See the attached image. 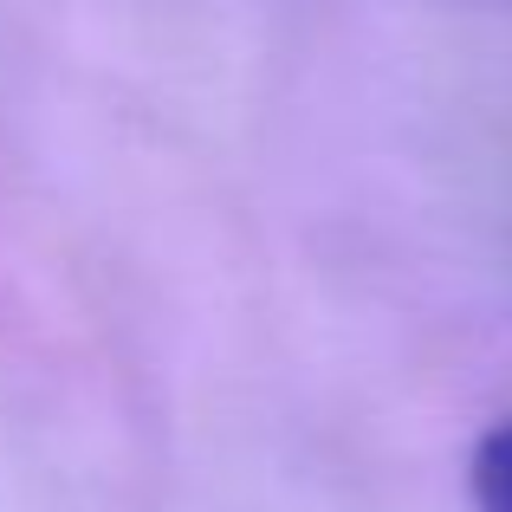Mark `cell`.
<instances>
[{
    "label": "cell",
    "mask_w": 512,
    "mask_h": 512,
    "mask_svg": "<svg viewBox=\"0 0 512 512\" xmlns=\"http://www.w3.org/2000/svg\"><path fill=\"white\" fill-rule=\"evenodd\" d=\"M467 487H474V512H512V415L480 435L474 461H467Z\"/></svg>",
    "instance_id": "1"
}]
</instances>
